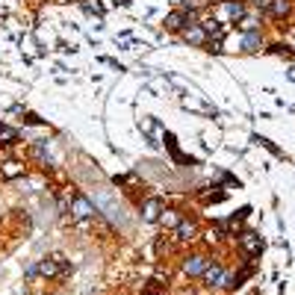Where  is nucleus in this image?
Returning <instances> with one entry per match:
<instances>
[{"instance_id": "nucleus-5", "label": "nucleus", "mask_w": 295, "mask_h": 295, "mask_svg": "<svg viewBox=\"0 0 295 295\" xmlns=\"http://www.w3.org/2000/svg\"><path fill=\"white\" fill-rule=\"evenodd\" d=\"M159 213H162V201L159 198H145L139 204V216H142V222H148V225L159 222Z\"/></svg>"}, {"instance_id": "nucleus-20", "label": "nucleus", "mask_w": 295, "mask_h": 295, "mask_svg": "<svg viewBox=\"0 0 295 295\" xmlns=\"http://www.w3.org/2000/svg\"><path fill=\"white\" fill-rule=\"evenodd\" d=\"M168 3H172V6H177V9H180V6H183V0H168Z\"/></svg>"}, {"instance_id": "nucleus-14", "label": "nucleus", "mask_w": 295, "mask_h": 295, "mask_svg": "<svg viewBox=\"0 0 295 295\" xmlns=\"http://www.w3.org/2000/svg\"><path fill=\"white\" fill-rule=\"evenodd\" d=\"M180 219H183V216H180L177 209H165V207H162V213H159V222H162L165 227H172V230L180 225Z\"/></svg>"}, {"instance_id": "nucleus-1", "label": "nucleus", "mask_w": 295, "mask_h": 295, "mask_svg": "<svg viewBox=\"0 0 295 295\" xmlns=\"http://www.w3.org/2000/svg\"><path fill=\"white\" fill-rule=\"evenodd\" d=\"M216 12H219V15H213L216 21H222V24H236V21L248 12V6H245V0H216Z\"/></svg>"}, {"instance_id": "nucleus-3", "label": "nucleus", "mask_w": 295, "mask_h": 295, "mask_svg": "<svg viewBox=\"0 0 295 295\" xmlns=\"http://www.w3.org/2000/svg\"><path fill=\"white\" fill-rule=\"evenodd\" d=\"M201 280H204V286H209V289H222V280H225V266L222 263H207V269H204V275H201Z\"/></svg>"}, {"instance_id": "nucleus-21", "label": "nucleus", "mask_w": 295, "mask_h": 295, "mask_svg": "<svg viewBox=\"0 0 295 295\" xmlns=\"http://www.w3.org/2000/svg\"><path fill=\"white\" fill-rule=\"evenodd\" d=\"M0 127H3V121H0Z\"/></svg>"}, {"instance_id": "nucleus-2", "label": "nucleus", "mask_w": 295, "mask_h": 295, "mask_svg": "<svg viewBox=\"0 0 295 295\" xmlns=\"http://www.w3.org/2000/svg\"><path fill=\"white\" fill-rule=\"evenodd\" d=\"M95 216H98V204L77 192V195L71 198V219H74V222H86V219H95Z\"/></svg>"}, {"instance_id": "nucleus-12", "label": "nucleus", "mask_w": 295, "mask_h": 295, "mask_svg": "<svg viewBox=\"0 0 295 295\" xmlns=\"http://www.w3.org/2000/svg\"><path fill=\"white\" fill-rule=\"evenodd\" d=\"M269 15L272 18H289L292 15V0H272L269 3Z\"/></svg>"}, {"instance_id": "nucleus-16", "label": "nucleus", "mask_w": 295, "mask_h": 295, "mask_svg": "<svg viewBox=\"0 0 295 295\" xmlns=\"http://www.w3.org/2000/svg\"><path fill=\"white\" fill-rule=\"evenodd\" d=\"M77 3H80V6H83L86 12H95V15H104V6H101L98 0H77Z\"/></svg>"}, {"instance_id": "nucleus-10", "label": "nucleus", "mask_w": 295, "mask_h": 295, "mask_svg": "<svg viewBox=\"0 0 295 295\" xmlns=\"http://www.w3.org/2000/svg\"><path fill=\"white\" fill-rule=\"evenodd\" d=\"M0 172H3V180H15V177H24L27 174V165L18 162V159H6Z\"/></svg>"}, {"instance_id": "nucleus-17", "label": "nucleus", "mask_w": 295, "mask_h": 295, "mask_svg": "<svg viewBox=\"0 0 295 295\" xmlns=\"http://www.w3.org/2000/svg\"><path fill=\"white\" fill-rule=\"evenodd\" d=\"M269 3H272V0H251V9H254V12H269Z\"/></svg>"}, {"instance_id": "nucleus-6", "label": "nucleus", "mask_w": 295, "mask_h": 295, "mask_svg": "<svg viewBox=\"0 0 295 295\" xmlns=\"http://www.w3.org/2000/svg\"><path fill=\"white\" fill-rule=\"evenodd\" d=\"M180 38H183L189 48H204V45L209 41L201 24H192V27H186V30H180Z\"/></svg>"}, {"instance_id": "nucleus-9", "label": "nucleus", "mask_w": 295, "mask_h": 295, "mask_svg": "<svg viewBox=\"0 0 295 295\" xmlns=\"http://www.w3.org/2000/svg\"><path fill=\"white\" fill-rule=\"evenodd\" d=\"M198 236V227H195V222H189V219H180V225L174 227V239H180V242H192Z\"/></svg>"}, {"instance_id": "nucleus-18", "label": "nucleus", "mask_w": 295, "mask_h": 295, "mask_svg": "<svg viewBox=\"0 0 295 295\" xmlns=\"http://www.w3.org/2000/svg\"><path fill=\"white\" fill-rule=\"evenodd\" d=\"M24 124H41V118H38L35 112H27V115H24Z\"/></svg>"}, {"instance_id": "nucleus-11", "label": "nucleus", "mask_w": 295, "mask_h": 295, "mask_svg": "<svg viewBox=\"0 0 295 295\" xmlns=\"http://www.w3.org/2000/svg\"><path fill=\"white\" fill-rule=\"evenodd\" d=\"M35 269H38V275H45V278H56V275H65L62 269H59V263L53 260V257H45V260L35 263Z\"/></svg>"}, {"instance_id": "nucleus-7", "label": "nucleus", "mask_w": 295, "mask_h": 295, "mask_svg": "<svg viewBox=\"0 0 295 295\" xmlns=\"http://www.w3.org/2000/svg\"><path fill=\"white\" fill-rule=\"evenodd\" d=\"M207 257L204 254H189L186 260H183V275L186 278H201L204 275V269H207Z\"/></svg>"}, {"instance_id": "nucleus-8", "label": "nucleus", "mask_w": 295, "mask_h": 295, "mask_svg": "<svg viewBox=\"0 0 295 295\" xmlns=\"http://www.w3.org/2000/svg\"><path fill=\"white\" fill-rule=\"evenodd\" d=\"M266 48V41H263V33L260 30H251V33H245L242 38H239V51L245 53H257Z\"/></svg>"}, {"instance_id": "nucleus-15", "label": "nucleus", "mask_w": 295, "mask_h": 295, "mask_svg": "<svg viewBox=\"0 0 295 295\" xmlns=\"http://www.w3.org/2000/svg\"><path fill=\"white\" fill-rule=\"evenodd\" d=\"M0 145H6V148H9V145H18V130L15 127H6V124L0 127Z\"/></svg>"}, {"instance_id": "nucleus-4", "label": "nucleus", "mask_w": 295, "mask_h": 295, "mask_svg": "<svg viewBox=\"0 0 295 295\" xmlns=\"http://www.w3.org/2000/svg\"><path fill=\"white\" fill-rule=\"evenodd\" d=\"M239 248H242L248 257H257V254L263 251L260 233H254V230H242V233H239Z\"/></svg>"}, {"instance_id": "nucleus-19", "label": "nucleus", "mask_w": 295, "mask_h": 295, "mask_svg": "<svg viewBox=\"0 0 295 295\" xmlns=\"http://www.w3.org/2000/svg\"><path fill=\"white\" fill-rule=\"evenodd\" d=\"M127 3H130V0H112V6H115V9H118V6H127Z\"/></svg>"}, {"instance_id": "nucleus-13", "label": "nucleus", "mask_w": 295, "mask_h": 295, "mask_svg": "<svg viewBox=\"0 0 295 295\" xmlns=\"http://www.w3.org/2000/svg\"><path fill=\"white\" fill-rule=\"evenodd\" d=\"M236 24H239V30H242V33H251V30H260L263 15H260V12H251V15L245 12V15L239 18V21H236Z\"/></svg>"}]
</instances>
